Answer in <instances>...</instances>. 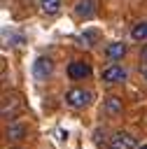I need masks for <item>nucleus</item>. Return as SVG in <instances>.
Here are the masks:
<instances>
[{"label":"nucleus","instance_id":"3","mask_svg":"<svg viewBox=\"0 0 147 149\" xmlns=\"http://www.w3.org/2000/svg\"><path fill=\"white\" fill-rule=\"evenodd\" d=\"M51 70H54V61L49 58V56H40V58H35V63H33V77L35 79H47L49 74H51Z\"/></svg>","mask_w":147,"mask_h":149},{"label":"nucleus","instance_id":"11","mask_svg":"<svg viewBox=\"0 0 147 149\" xmlns=\"http://www.w3.org/2000/svg\"><path fill=\"white\" fill-rule=\"evenodd\" d=\"M37 5H40V9H42L44 14H56L63 2H61V0H37Z\"/></svg>","mask_w":147,"mask_h":149},{"label":"nucleus","instance_id":"14","mask_svg":"<svg viewBox=\"0 0 147 149\" xmlns=\"http://www.w3.org/2000/svg\"><path fill=\"white\" fill-rule=\"evenodd\" d=\"M140 56H142V61H147V42L142 44V49H140Z\"/></svg>","mask_w":147,"mask_h":149},{"label":"nucleus","instance_id":"13","mask_svg":"<svg viewBox=\"0 0 147 149\" xmlns=\"http://www.w3.org/2000/svg\"><path fill=\"white\" fill-rule=\"evenodd\" d=\"M140 74H142V79L147 81V61H145V63L140 65Z\"/></svg>","mask_w":147,"mask_h":149},{"label":"nucleus","instance_id":"10","mask_svg":"<svg viewBox=\"0 0 147 149\" xmlns=\"http://www.w3.org/2000/svg\"><path fill=\"white\" fill-rule=\"evenodd\" d=\"M131 40H133V42L147 40V21H140V23H135V26L131 28Z\"/></svg>","mask_w":147,"mask_h":149},{"label":"nucleus","instance_id":"15","mask_svg":"<svg viewBox=\"0 0 147 149\" xmlns=\"http://www.w3.org/2000/svg\"><path fill=\"white\" fill-rule=\"evenodd\" d=\"M140 149H147V144H142V147H140Z\"/></svg>","mask_w":147,"mask_h":149},{"label":"nucleus","instance_id":"7","mask_svg":"<svg viewBox=\"0 0 147 149\" xmlns=\"http://www.w3.org/2000/svg\"><path fill=\"white\" fill-rule=\"evenodd\" d=\"M103 109H105V114H107V116H117V114L124 109V105H121V98H117V95H110V98L103 102Z\"/></svg>","mask_w":147,"mask_h":149},{"label":"nucleus","instance_id":"16","mask_svg":"<svg viewBox=\"0 0 147 149\" xmlns=\"http://www.w3.org/2000/svg\"><path fill=\"white\" fill-rule=\"evenodd\" d=\"M12 149H16V147H12Z\"/></svg>","mask_w":147,"mask_h":149},{"label":"nucleus","instance_id":"6","mask_svg":"<svg viewBox=\"0 0 147 149\" xmlns=\"http://www.w3.org/2000/svg\"><path fill=\"white\" fill-rule=\"evenodd\" d=\"M124 54H126V44H124V42H110V44L105 47V56H107L110 61H121Z\"/></svg>","mask_w":147,"mask_h":149},{"label":"nucleus","instance_id":"9","mask_svg":"<svg viewBox=\"0 0 147 149\" xmlns=\"http://www.w3.org/2000/svg\"><path fill=\"white\" fill-rule=\"evenodd\" d=\"M26 133H28V128H26L23 123H9L7 130H5V135H7L9 140H23Z\"/></svg>","mask_w":147,"mask_h":149},{"label":"nucleus","instance_id":"2","mask_svg":"<svg viewBox=\"0 0 147 149\" xmlns=\"http://www.w3.org/2000/svg\"><path fill=\"white\" fill-rule=\"evenodd\" d=\"M107 149H135V137L126 130H119L110 137L107 142Z\"/></svg>","mask_w":147,"mask_h":149},{"label":"nucleus","instance_id":"8","mask_svg":"<svg viewBox=\"0 0 147 149\" xmlns=\"http://www.w3.org/2000/svg\"><path fill=\"white\" fill-rule=\"evenodd\" d=\"M93 12H96L93 0H79V2L75 5V14H77L79 19H91V16H93Z\"/></svg>","mask_w":147,"mask_h":149},{"label":"nucleus","instance_id":"4","mask_svg":"<svg viewBox=\"0 0 147 149\" xmlns=\"http://www.w3.org/2000/svg\"><path fill=\"white\" fill-rule=\"evenodd\" d=\"M91 74V68H89V63H84V61H70L68 63V77L70 79H86Z\"/></svg>","mask_w":147,"mask_h":149},{"label":"nucleus","instance_id":"12","mask_svg":"<svg viewBox=\"0 0 147 149\" xmlns=\"http://www.w3.org/2000/svg\"><path fill=\"white\" fill-rule=\"evenodd\" d=\"M16 112V98L14 95H5L2 98V116H12Z\"/></svg>","mask_w":147,"mask_h":149},{"label":"nucleus","instance_id":"1","mask_svg":"<svg viewBox=\"0 0 147 149\" xmlns=\"http://www.w3.org/2000/svg\"><path fill=\"white\" fill-rule=\"evenodd\" d=\"M65 102H68L70 107H77V109H79V107H86V105L91 102V91L75 86V88L65 91Z\"/></svg>","mask_w":147,"mask_h":149},{"label":"nucleus","instance_id":"5","mask_svg":"<svg viewBox=\"0 0 147 149\" xmlns=\"http://www.w3.org/2000/svg\"><path fill=\"white\" fill-rule=\"evenodd\" d=\"M124 79H126V70L121 65H110L103 70V81H107V84H119Z\"/></svg>","mask_w":147,"mask_h":149}]
</instances>
